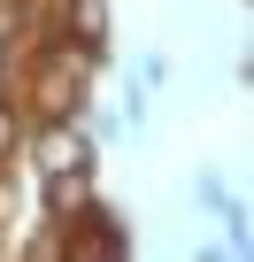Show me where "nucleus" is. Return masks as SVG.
Here are the masks:
<instances>
[{"label":"nucleus","mask_w":254,"mask_h":262,"mask_svg":"<svg viewBox=\"0 0 254 262\" xmlns=\"http://www.w3.org/2000/svg\"><path fill=\"white\" fill-rule=\"evenodd\" d=\"M8 147H16V108L0 100V155H8Z\"/></svg>","instance_id":"423d86ee"},{"label":"nucleus","mask_w":254,"mask_h":262,"mask_svg":"<svg viewBox=\"0 0 254 262\" xmlns=\"http://www.w3.org/2000/svg\"><path fill=\"white\" fill-rule=\"evenodd\" d=\"M70 39L77 47H100L108 39V0H70Z\"/></svg>","instance_id":"20e7f679"},{"label":"nucleus","mask_w":254,"mask_h":262,"mask_svg":"<svg viewBox=\"0 0 254 262\" xmlns=\"http://www.w3.org/2000/svg\"><path fill=\"white\" fill-rule=\"evenodd\" d=\"M0 70H8V47H0Z\"/></svg>","instance_id":"0eeeda50"},{"label":"nucleus","mask_w":254,"mask_h":262,"mask_svg":"<svg viewBox=\"0 0 254 262\" xmlns=\"http://www.w3.org/2000/svg\"><path fill=\"white\" fill-rule=\"evenodd\" d=\"M39 170L47 178L54 170H93V139H85L77 116H47V131H39Z\"/></svg>","instance_id":"f03ea898"},{"label":"nucleus","mask_w":254,"mask_h":262,"mask_svg":"<svg viewBox=\"0 0 254 262\" xmlns=\"http://www.w3.org/2000/svg\"><path fill=\"white\" fill-rule=\"evenodd\" d=\"M85 70H93V47H62V54L47 62L39 108H47V116H77V100H85Z\"/></svg>","instance_id":"f257e3e1"},{"label":"nucleus","mask_w":254,"mask_h":262,"mask_svg":"<svg viewBox=\"0 0 254 262\" xmlns=\"http://www.w3.org/2000/svg\"><path fill=\"white\" fill-rule=\"evenodd\" d=\"M70 262H123V231H116V216H85V224L70 231Z\"/></svg>","instance_id":"7ed1b4c3"},{"label":"nucleus","mask_w":254,"mask_h":262,"mask_svg":"<svg viewBox=\"0 0 254 262\" xmlns=\"http://www.w3.org/2000/svg\"><path fill=\"white\" fill-rule=\"evenodd\" d=\"M85 193H93V170H54V178H47V201H54V208H77Z\"/></svg>","instance_id":"39448f33"}]
</instances>
